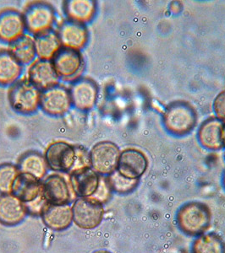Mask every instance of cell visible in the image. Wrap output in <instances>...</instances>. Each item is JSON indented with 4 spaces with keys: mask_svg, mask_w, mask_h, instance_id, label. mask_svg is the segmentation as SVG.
Returning a JSON list of instances; mask_svg holds the SVG:
<instances>
[{
    "mask_svg": "<svg viewBox=\"0 0 225 253\" xmlns=\"http://www.w3.org/2000/svg\"><path fill=\"white\" fill-rule=\"evenodd\" d=\"M176 223L179 230L186 236H201L210 228L212 211L202 202H188L177 211Z\"/></svg>",
    "mask_w": 225,
    "mask_h": 253,
    "instance_id": "6da1fadb",
    "label": "cell"
},
{
    "mask_svg": "<svg viewBox=\"0 0 225 253\" xmlns=\"http://www.w3.org/2000/svg\"><path fill=\"white\" fill-rule=\"evenodd\" d=\"M163 120L168 132L175 136H184L196 126L197 113L187 101H173L166 107Z\"/></svg>",
    "mask_w": 225,
    "mask_h": 253,
    "instance_id": "7a4b0ae2",
    "label": "cell"
},
{
    "mask_svg": "<svg viewBox=\"0 0 225 253\" xmlns=\"http://www.w3.org/2000/svg\"><path fill=\"white\" fill-rule=\"evenodd\" d=\"M42 91L28 80H19L9 89V104L15 112L21 114H32L40 107Z\"/></svg>",
    "mask_w": 225,
    "mask_h": 253,
    "instance_id": "3957f363",
    "label": "cell"
},
{
    "mask_svg": "<svg viewBox=\"0 0 225 253\" xmlns=\"http://www.w3.org/2000/svg\"><path fill=\"white\" fill-rule=\"evenodd\" d=\"M121 151L112 142L96 144L90 151L91 168L98 175L108 176L117 170Z\"/></svg>",
    "mask_w": 225,
    "mask_h": 253,
    "instance_id": "277c9868",
    "label": "cell"
},
{
    "mask_svg": "<svg viewBox=\"0 0 225 253\" xmlns=\"http://www.w3.org/2000/svg\"><path fill=\"white\" fill-rule=\"evenodd\" d=\"M73 222L84 230H93L101 224L104 205L92 198H77L72 205Z\"/></svg>",
    "mask_w": 225,
    "mask_h": 253,
    "instance_id": "5b68a950",
    "label": "cell"
},
{
    "mask_svg": "<svg viewBox=\"0 0 225 253\" xmlns=\"http://www.w3.org/2000/svg\"><path fill=\"white\" fill-rule=\"evenodd\" d=\"M26 30L33 36L52 30L55 22V10L44 2H36L27 6L23 14Z\"/></svg>",
    "mask_w": 225,
    "mask_h": 253,
    "instance_id": "8992f818",
    "label": "cell"
},
{
    "mask_svg": "<svg viewBox=\"0 0 225 253\" xmlns=\"http://www.w3.org/2000/svg\"><path fill=\"white\" fill-rule=\"evenodd\" d=\"M43 195L49 205H69L75 199V193L69 180L64 175L55 173L42 181Z\"/></svg>",
    "mask_w": 225,
    "mask_h": 253,
    "instance_id": "52a82bcc",
    "label": "cell"
},
{
    "mask_svg": "<svg viewBox=\"0 0 225 253\" xmlns=\"http://www.w3.org/2000/svg\"><path fill=\"white\" fill-rule=\"evenodd\" d=\"M52 63L59 79L65 81H75L83 71L81 52L72 49L62 47L53 58Z\"/></svg>",
    "mask_w": 225,
    "mask_h": 253,
    "instance_id": "ba28073f",
    "label": "cell"
},
{
    "mask_svg": "<svg viewBox=\"0 0 225 253\" xmlns=\"http://www.w3.org/2000/svg\"><path fill=\"white\" fill-rule=\"evenodd\" d=\"M44 158L48 167L55 172L70 173L75 167V146L65 142H55L50 144Z\"/></svg>",
    "mask_w": 225,
    "mask_h": 253,
    "instance_id": "9c48e42d",
    "label": "cell"
},
{
    "mask_svg": "<svg viewBox=\"0 0 225 253\" xmlns=\"http://www.w3.org/2000/svg\"><path fill=\"white\" fill-rule=\"evenodd\" d=\"M73 107L80 112H89L94 108L98 97V87L90 78H79L73 81L69 89Z\"/></svg>",
    "mask_w": 225,
    "mask_h": 253,
    "instance_id": "30bf717a",
    "label": "cell"
},
{
    "mask_svg": "<svg viewBox=\"0 0 225 253\" xmlns=\"http://www.w3.org/2000/svg\"><path fill=\"white\" fill-rule=\"evenodd\" d=\"M72 107L69 89L60 84L42 91L40 107L48 115L61 117Z\"/></svg>",
    "mask_w": 225,
    "mask_h": 253,
    "instance_id": "8fae6325",
    "label": "cell"
},
{
    "mask_svg": "<svg viewBox=\"0 0 225 253\" xmlns=\"http://www.w3.org/2000/svg\"><path fill=\"white\" fill-rule=\"evenodd\" d=\"M26 25L23 14L16 9L0 11V41L10 44L25 35Z\"/></svg>",
    "mask_w": 225,
    "mask_h": 253,
    "instance_id": "7c38bea8",
    "label": "cell"
},
{
    "mask_svg": "<svg viewBox=\"0 0 225 253\" xmlns=\"http://www.w3.org/2000/svg\"><path fill=\"white\" fill-rule=\"evenodd\" d=\"M148 167V160L144 153L136 149L122 151L118 160L117 170L122 175L133 180H139Z\"/></svg>",
    "mask_w": 225,
    "mask_h": 253,
    "instance_id": "4fadbf2b",
    "label": "cell"
},
{
    "mask_svg": "<svg viewBox=\"0 0 225 253\" xmlns=\"http://www.w3.org/2000/svg\"><path fill=\"white\" fill-rule=\"evenodd\" d=\"M28 210L26 204L17 197L0 194V224L4 226H15L26 219Z\"/></svg>",
    "mask_w": 225,
    "mask_h": 253,
    "instance_id": "5bb4252c",
    "label": "cell"
},
{
    "mask_svg": "<svg viewBox=\"0 0 225 253\" xmlns=\"http://www.w3.org/2000/svg\"><path fill=\"white\" fill-rule=\"evenodd\" d=\"M100 176L91 167L69 173V181L77 198H91L94 195L100 182Z\"/></svg>",
    "mask_w": 225,
    "mask_h": 253,
    "instance_id": "9a60e30c",
    "label": "cell"
},
{
    "mask_svg": "<svg viewBox=\"0 0 225 253\" xmlns=\"http://www.w3.org/2000/svg\"><path fill=\"white\" fill-rule=\"evenodd\" d=\"M62 47L81 51L87 46L89 34L86 26L66 20L62 23L57 32Z\"/></svg>",
    "mask_w": 225,
    "mask_h": 253,
    "instance_id": "2e32d148",
    "label": "cell"
},
{
    "mask_svg": "<svg viewBox=\"0 0 225 253\" xmlns=\"http://www.w3.org/2000/svg\"><path fill=\"white\" fill-rule=\"evenodd\" d=\"M28 80L41 91L59 84L60 79L55 72L52 61L37 59L28 69Z\"/></svg>",
    "mask_w": 225,
    "mask_h": 253,
    "instance_id": "e0dca14e",
    "label": "cell"
},
{
    "mask_svg": "<svg viewBox=\"0 0 225 253\" xmlns=\"http://www.w3.org/2000/svg\"><path fill=\"white\" fill-rule=\"evenodd\" d=\"M41 218L47 227L51 230L55 231L66 230L73 223L72 206L47 204Z\"/></svg>",
    "mask_w": 225,
    "mask_h": 253,
    "instance_id": "ac0fdd59",
    "label": "cell"
},
{
    "mask_svg": "<svg viewBox=\"0 0 225 253\" xmlns=\"http://www.w3.org/2000/svg\"><path fill=\"white\" fill-rule=\"evenodd\" d=\"M224 122L217 118H209L199 126L197 138L203 148L209 150H220L223 144Z\"/></svg>",
    "mask_w": 225,
    "mask_h": 253,
    "instance_id": "d6986e66",
    "label": "cell"
},
{
    "mask_svg": "<svg viewBox=\"0 0 225 253\" xmlns=\"http://www.w3.org/2000/svg\"><path fill=\"white\" fill-rule=\"evenodd\" d=\"M11 193L25 204L32 203L43 194L42 181L30 174L20 173L15 179Z\"/></svg>",
    "mask_w": 225,
    "mask_h": 253,
    "instance_id": "ffe728a7",
    "label": "cell"
},
{
    "mask_svg": "<svg viewBox=\"0 0 225 253\" xmlns=\"http://www.w3.org/2000/svg\"><path fill=\"white\" fill-rule=\"evenodd\" d=\"M64 9L68 20L86 26L95 16L97 3L93 0H69Z\"/></svg>",
    "mask_w": 225,
    "mask_h": 253,
    "instance_id": "44dd1931",
    "label": "cell"
},
{
    "mask_svg": "<svg viewBox=\"0 0 225 253\" xmlns=\"http://www.w3.org/2000/svg\"><path fill=\"white\" fill-rule=\"evenodd\" d=\"M22 65L9 50L0 49V85H13L20 80Z\"/></svg>",
    "mask_w": 225,
    "mask_h": 253,
    "instance_id": "7402d4cb",
    "label": "cell"
},
{
    "mask_svg": "<svg viewBox=\"0 0 225 253\" xmlns=\"http://www.w3.org/2000/svg\"><path fill=\"white\" fill-rule=\"evenodd\" d=\"M34 42L37 57L41 60L52 61L62 48L58 33L53 29L35 36Z\"/></svg>",
    "mask_w": 225,
    "mask_h": 253,
    "instance_id": "603a6c76",
    "label": "cell"
},
{
    "mask_svg": "<svg viewBox=\"0 0 225 253\" xmlns=\"http://www.w3.org/2000/svg\"><path fill=\"white\" fill-rule=\"evenodd\" d=\"M17 167L20 173L30 174L40 181L45 178L49 168L44 156L35 151L26 153L21 156Z\"/></svg>",
    "mask_w": 225,
    "mask_h": 253,
    "instance_id": "cb8c5ba5",
    "label": "cell"
},
{
    "mask_svg": "<svg viewBox=\"0 0 225 253\" xmlns=\"http://www.w3.org/2000/svg\"><path fill=\"white\" fill-rule=\"evenodd\" d=\"M8 50L22 66L32 64L36 60L37 53L35 49L34 38L30 37L29 35L25 34L9 44Z\"/></svg>",
    "mask_w": 225,
    "mask_h": 253,
    "instance_id": "d4e9b609",
    "label": "cell"
},
{
    "mask_svg": "<svg viewBox=\"0 0 225 253\" xmlns=\"http://www.w3.org/2000/svg\"><path fill=\"white\" fill-rule=\"evenodd\" d=\"M191 253H225V242L214 232L196 236L191 244Z\"/></svg>",
    "mask_w": 225,
    "mask_h": 253,
    "instance_id": "484cf974",
    "label": "cell"
},
{
    "mask_svg": "<svg viewBox=\"0 0 225 253\" xmlns=\"http://www.w3.org/2000/svg\"><path fill=\"white\" fill-rule=\"evenodd\" d=\"M108 181L112 193L125 195L134 192L139 185V180H133L122 175L118 170L108 175Z\"/></svg>",
    "mask_w": 225,
    "mask_h": 253,
    "instance_id": "4316f807",
    "label": "cell"
},
{
    "mask_svg": "<svg viewBox=\"0 0 225 253\" xmlns=\"http://www.w3.org/2000/svg\"><path fill=\"white\" fill-rule=\"evenodd\" d=\"M20 174V170L15 165L10 163L0 165V194L12 193L14 182Z\"/></svg>",
    "mask_w": 225,
    "mask_h": 253,
    "instance_id": "83f0119b",
    "label": "cell"
},
{
    "mask_svg": "<svg viewBox=\"0 0 225 253\" xmlns=\"http://www.w3.org/2000/svg\"><path fill=\"white\" fill-rule=\"evenodd\" d=\"M112 189L110 187V183L108 181L107 176H100V182L98 186V189L94 193L93 197H91L92 199H94L98 203H100L102 205H104L110 201L112 196Z\"/></svg>",
    "mask_w": 225,
    "mask_h": 253,
    "instance_id": "f1b7e54d",
    "label": "cell"
},
{
    "mask_svg": "<svg viewBox=\"0 0 225 253\" xmlns=\"http://www.w3.org/2000/svg\"><path fill=\"white\" fill-rule=\"evenodd\" d=\"M75 167L72 171L82 168H87L91 167V161H90V151L85 149L84 147L78 145L75 146ZM71 171V172H72Z\"/></svg>",
    "mask_w": 225,
    "mask_h": 253,
    "instance_id": "f546056e",
    "label": "cell"
},
{
    "mask_svg": "<svg viewBox=\"0 0 225 253\" xmlns=\"http://www.w3.org/2000/svg\"><path fill=\"white\" fill-rule=\"evenodd\" d=\"M213 110L215 113V118L221 121L225 122V90L220 92L214 99Z\"/></svg>",
    "mask_w": 225,
    "mask_h": 253,
    "instance_id": "4dcf8cb0",
    "label": "cell"
},
{
    "mask_svg": "<svg viewBox=\"0 0 225 253\" xmlns=\"http://www.w3.org/2000/svg\"><path fill=\"white\" fill-rule=\"evenodd\" d=\"M223 144H224V148H225V122L224 123V127H223Z\"/></svg>",
    "mask_w": 225,
    "mask_h": 253,
    "instance_id": "1f68e13d",
    "label": "cell"
},
{
    "mask_svg": "<svg viewBox=\"0 0 225 253\" xmlns=\"http://www.w3.org/2000/svg\"><path fill=\"white\" fill-rule=\"evenodd\" d=\"M93 253H112L110 251L107 250H98L95 251V252H93Z\"/></svg>",
    "mask_w": 225,
    "mask_h": 253,
    "instance_id": "d6a6232c",
    "label": "cell"
},
{
    "mask_svg": "<svg viewBox=\"0 0 225 253\" xmlns=\"http://www.w3.org/2000/svg\"><path fill=\"white\" fill-rule=\"evenodd\" d=\"M222 183L223 186H224V188H225V173H224V175H223Z\"/></svg>",
    "mask_w": 225,
    "mask_h": 253,
    "instance_id": "836d02e7",
    "label": "cell"
},
{
    "mask_svg": "<svg viewBox=\"0 0 225 253\" xmlns=\"http://www.w3.org/2000/svg\"></svg>",
    "mask_w": 225,
    "mask_h": 253,
    "instance_id": "e575fe53",
    "label": "cell"
}]
</instances>
